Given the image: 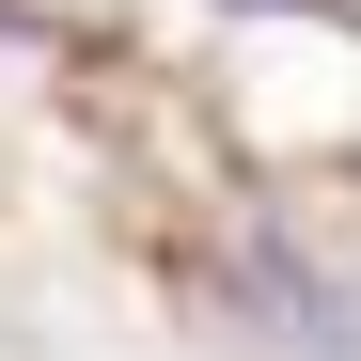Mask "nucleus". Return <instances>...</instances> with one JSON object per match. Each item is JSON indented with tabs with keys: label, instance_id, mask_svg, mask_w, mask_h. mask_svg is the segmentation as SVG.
I'll return each instance as SVG.
<instances>
[{
	"label": "nucleus",
	"instance_id": "2",
	"mask_svg": "<svg viewBox=\"0 0 361 361\" xmlns=\"http://www.w3.org/2000/svg\"><path fill=\"white\" fill-rule=\"evenodd\" d=\"M220 16H330V0H220Z\"/></svg>",
	"mask_w": 361,
	"mask_h": 361
},
{
	"label": "nucleus",
	"instance_id": "3",
	"mask_svg": "<svg viewBox=\"0 0 361 361\" xmlns=\"http://www.w3.org/2000/svg\"><path fill=\"white\" fill-rule=\"evenodd\" d=\"M0 47H16V0H0Z\"/></svg>",
	"mask_w": 361,
	"mask_h": 361
},
{
	"label": "nucleus",
	"instance_id": "1",
	"mask_svg": "<svg viewBox=\"0 0 361 361\" xmlns=\"http://www.w3.org/2000/svg\"><path fill=\"white\" fill-rule=\"evenodd\" d=\"M220 314L252 330L267 361H361V298L298 252V235H252V252H220Z\"/></svg>",
	"mask_w": 361,
	"mask_h": 361
}]
</instances>
